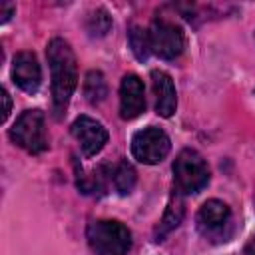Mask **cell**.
I'll return each mask as SVG.
<instances>
[{"mask_svg":"<svg viewBox=\"0 0 255 255\" xmlns=\"http://www.w3.org/2000/svg\"><path fill=\"white\" fill-rule=\"evenodd\" d=\"M46 58L52 74V106L54 116L62 118L70 98L78 86V62L72 46L64 38H52L46 48Z\"/></svg>","mask_w":255,"mask_h":255,"instance_id":"obj_1","label":"cell"},{"mask_svg":"<svg viewBox=\"0 0 255 255\" xmlns=\"http://www.w3.org/2000/svg\"><path fill=\"white\" fill-rule=\"evenodd\" d=\"M88 241L98 255H128L131 249L129 229L116 219H96L88 225Z\"/></svg>","mask_w":255,"mask_h":255,"instance_id":"obj_2","label":"cell"},{"mask_svg":"<svg viewBox=\"0 0 255 255\" xmlns=\"http://www.w3.org/2000/svg\"><path fill=\"white\" fill-rule=\"evenodd\" d=\"M10 139L24 151L38 155L48 149V131L46 116L42 110H26L18 116L14 126L8 131Z\"/></svg>","mask_w":255,"mask_h":255,"instance_id":"obj_3","label":"cell"},{"mask_svg":"<svg viewBox=\"0 0 255 255\" xmlns=\"http://www.w3.org/2000/svg\"><path fill=\"white\" fill-rule=\"evenodd\" d=\"M209 183V167L195 149H183L173 161V185L181 195L197 193Z\"/></svg>","mask_w":255,"mask_h":255,"instance_id":"obj_4","label":"cell"},{"mask_svg":"<svg viewBox=\"0 0 255 255\" xmlns=\"http://www.w3.org/2000/svg\"><path fill=\"white\" fill-rule=\"evenodd\" d=\"M149 40L151 52L163 60H175L185 48V36L181 26H177L173 20L165 16L153 18L149 26Z\"/></svg>","mask_w":255,"mask_h":255,"instance_id":"obj_5","label":"cell"},{"mask_svg":"<svg viewBox=\"0 0 255 255\" xmlns=\"http://www.w3.org/2000/svg\"><path fill=\"white\" fill-rule=\"evenodd\" d=\"M171 149V141L167 133L155 126H147L133 133L131 137V153L139 163L155 165L161 163Z\"/></svg>","mask_w":255,"mask_h":255,"instance_id":"obj_6","label":"cell"},{"mask_svg":"<svg viewBox=\"0 0 255 255\" xmlns=\"http://www.w3.org/2000/svg\"><path fill=\"white\" fill-rule=\"evenodd\" d=\"M231 227V209L219 199H207L197 211V229L213 241H227Z\"/></svg>","mask_w":255,"mask_h":255,"instance_id":"obj_7","label":"cell"},{"mask_svg":"<svg viewBox=\"0 0 255 255\" xmlns=\"http://www.w3.org/2000/svg\"><path fill=\"white\" fill-rule=\"evenodd\" d=\"M70 131H72L74 139L78 141L84 157H94L108 143V129L98 120H94L90 116H78L72 122Z\"/></svg>","mask_w":255,"mask_h":255,"instance_id":"obj_8","label":"cell"},{"mask_svg":"<svg viewBox=\"0 0 255 255\" xmlns=\"http://www.w3.org/2000/svg\"><path fill=\"white\" fill-rule=\"evenodd\" d=\"M12 80L26 94H36L42 84V68L34 52H18L12 62Z\"/></svg>","mask_w":255,"mask_h":255,"instance_id":"obj_9","label":"cell"},{"mask_svg":"<svg viewBox=\"0 0 255 255\" xmlns=\"http://www.w3.org/2000/svg\"><path fill=\"white\" fill-rule=\"evenodd\" d=\"M145 110V88L139 76L126 74L120 84V116L133 120Z\"/></svg>","mask_w":255,"mask_h":255,"instance_id":"obj_10","label":"cell"},{"mask_svg":"<svg viewBox=\"0 0 255 255\" xmlns=\"http://www.w3.org/2000/svg\"><path fill=\"white\" fill-rule=\"evenodd\" d=\"M151 86H153V94H155V112L161 118H171L177 108V92H175L171 76L163 70H153Z\"/></svg>","mask_w":255,"mask_h":255,"instance_id":"obj_11","label":"cell"},{"mask_svg":"<svg viewBox=\"0 0 255 255\" xmlns=\"http://www.w3.org/2000/svg\"><path fill=\"white\" fill-rule=\"evenodd\" d=\"M104 169H106V177L110 179V183L114 185V189L120 195L131 193V189L135 187V181H137V173L131 163H128L126 159H118L116 163L106 165Z\"/></svg>","mask_w":255,"mask_h":255,"instance_id":"obj_12","label":"cell"},{"mask_svg":"<svg viewBox=\"0 0 255 255\" xmlns=\"http://www.w3.org/2000/svg\"><path fill=\"white\" fill-rule=\"evenodd\" d=\"M183 213H185L183 195L173 189V195H171V199H169V203H167V207H165V211H163V217H161L157 229H155V239L161 241V239H163L165 235H169L175 227H179V223H181V219H183Z\"/></svg>","mask_w":255,"mask_h":255,"instance_id":"obj_13","label":"cell"},{"mask_svg":"<svg viewBox=\"0 0 255 255\" xmlns=\"http://www.w3.org/2000/svg\"><path fill=\"white\" fill-rule=\"evenodd\" d=\"M84 98L90 102V104H100L106 100L108 96V84H106V78L100 70H90L84 78Z\"/></svg>","mask_w":255,"mask_h":255,"instance_id":"obj_14","label":"cell"},{"mask_svg":"<svg viewBox=\"0 0 255 255\" xmlns=\"http://www.w3.org/2000/svg\"><path fill=\"white\" fill-rule=\"evenodd\" d=\"M128 40H129V48L133 52V56L139 62H145L149 58L151 52V40H149V30L141 28V26H131L128 32Z\"/></svg>","mask_w":255,"mask_h":255,"instance_id":"obj_15","label":"cell"},{"mask_svg":"<svg viewBox=\"0 0 255 255\" xmlns=\"http://www.w3.org/2000/svg\"><path fill=\"white\" fill-rule=\"evenodd\" d=\"M110 28H112V18H110V14H108L104 8L94 10V12L86 18V30H88V34H90L92 38H102V36H106V34L110 32Z\"/></svg>","mask_w":255,"mask_h":255,"instance_id":"obj_16","label":"cell"},{"mask_svg":"<svg viewBox=\"0 0 255 255\" xmlns=\"http://www.w3.org/2000/svg\"><path fill=\"white\" fill-rule=\"evenodd\" d=\"M14 12H16L14 4H2V6H0V16H2V18H0V22H2V24H6Z\"/></svg>","mask_w":255,"mask_h":255,"instance_id":"obj_17","label":"cell"},{"mask_svg":"<svg viewBox=\"0 0 255 255\" xmlns=\"http://www.w3.org/2000/svg\"><path fill=\"white\" fill-rule=\"evenodd\" d=\"M2 100H4V112H2V122H6L8 120V116H10V110H12V100H10V94L2 88Z\"/></svg>","mask_w":255,"mask_h":255,"instance_id":"obj_18","label":"cell"},{"mask_svg":"<svg viewBox=\"0 0 255 255\" xmlns=\"http://www.w3.org/2000/svg\"><path fill=\"white\" fill-rule=\"evenodd\" d=\"M243 255H255V235L249 237V241L243 247Z\"/></svg>","mask_w":255,"mask_h":255,"instance_id":"obj_19","label":"cell"}]
</instances>
